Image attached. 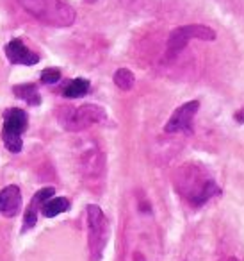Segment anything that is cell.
<instances>
[{
	"label": "cell",
	"instance_id": "9c48e42d",
	"mask_svg": "<svg viewBox=\"0 0 244 261\" xmlns=\"http://www.w3.org/2000/svg\"><path fill=\"white\" fill-rule=\"evenodd\" d=\"M200 109V102L191 100L182 104L180 108L175 109L171 118L164 125V133L168 135H176V133H191L193 130V120Z\"/></svg>",
	"mask_w": 244,
	"mask_h": 261
},
{
	"label": "cell",
	"instance_id": "d6986e66",
	"mask_svg": "<svg viewBox=\"0 0 244 261\" xmlns=\"http://www.w3.org/2000/svg\"><path fill=\"white\" fill-rule=\"evenodd\" d=\"M233 118H235L237 123H244V108L239 109V111H237L235 115H233Z\"/></svg>",
	"mask_w": 244,
	"mask_h": 261
},
{
	"label": "cell",
	"instance_id": "9a60e30c",
	"mask_svg": "<svg viewBox=\"0 0 244 261\" xmlns=\"http://www.w3.org/2000/svg\"><path fill=\"white\" fill-rule=\"evenodd\" d=\"M114 84L119 88V90L123 91H129L134 88V83H136V77H134V73L130 72L129 68H118L114 72Z\"/></svg>",
	"mask_w": 244,
	"mask_h": 261
},
{
	"label": "cell",
	"instance_id": "2e32d148",
	"mask_svg": "<svg viewBox=\"0 0 244 261\" xmlns=\"http://www.w3.org/2000/svg\"><path fill=\"white\" fill-rule=\"evenodd\" d=\"M41 210V206H38L36 202H33L30 200L29 207L25 210V218H23V232L27 231V229H33L34 225H36L38 222V211Z\"/></svg>",
	"mask_w": 244,
	"mask_h": 261
},
{
	"label": "cell",
	"instance_id": "5b68a950",
	"mask_svg": "<svg viewBox=\"0 0 244 261\" xmlns=\"http://www.w3.org/2000/svg\"><path fill=\"white\" fill-rule=\"evenodd\" d=\"M87 213V243H89V256L93 261L102 257L105 243L109 238V222L104 211L95 204H89L86 210Z\"/></svg>",
	"mask_w": 244,
	"mask_h": 261
},
{
	"label": "cell",
	"instance_id": "30bf717a",
	"mask_svg": "<svg viewBox=\"0 0 244 261\" xmlns=\"http://www.w3.org/2000/svg\"><path fill=\"white\" fill-rule=\"evenodd\" d=\"M22 210V192L18 186L11 185L0 190V215L15 218Z\"/></svg>",
	"mask_w": 244,
	"mask_h": 261
},
{
	"label": "cell",
	"instance_id": "277c9868",
	"mask_svg": "<svg viewBox=\"0 0 244 261\" xmlns=\"http://www.w3.org/2000/svg\"><path fill=\"white\" fill-rule=\"evenodd\" d=\"M107 118L105 109L97 104H84L80 108H63L59 111V123L66 130L79 133Z\"/></svg>",
	"mask_w": 244,
	"mask_h": 261
},
{
	"label": "cell",
	"instance_id": "ba28073f",
	"mask_svg": "<svg viewBox=\"0 0 244 261\" xmlns=\"http://www.w3.org/2000/svg\"><path fill=\"white\" fill-rule=\"evenodd\" d=\"M79 168L86 177H98L104 172V154L95 142H84L79 149Z\"/></svg>",
	"mask_w": 244,
	"mask_h": 261
},
{
	"label": "cell",
	"instance_id": "ffe728a7",
	"mask_svg": "<svg viewBox=\"0 0 244 261\" xmlns=\"http://www.w3.org/2000/svg\"><path fill=\"white\" fill-rule=\"evenodd\" d=\"M221 261H240L239 257H235V256H226L225 259H221Z\"/></svg>",
	"mask_w": 244,
	"mask_h": 261
},
{
	"label": "cell",
	"instance_id": "8fae6325",
	"mask_svg": "<svg viewBox=\"0 0 244 261\" xmlns=\"http://www.w3.org/2000/svg\"><path fill=\"white\" fill-rule=\"evenodd\" d=\"M6 56L11 63L15 65H25V66H33L40 61V56L34 54L30 48L25 47L22 40H11L6 45Z\"/></svg>",
	"mask_w": 244,
	"mask_h": 261
},
{
	"label": "cell",
	"instance_id": "ac0fdd59",
	"mask_svg": "<svg viewBox=\"0 0 244 261\" xmlns=\"http://www.w3.org/2000/svg\"><path fill=\"white\" fill-rule=\"evenodd\" d=\"M61 79V70L57 68H47L41 72V83L45 84H55Z\"/></svg>",
	"mask_w": 244,
	"mask_h": 261
},
{
	"label": "cell",
	"instance_id": "7a4b0ae2",
	"mask_svg": "<svg viewBox=\"0 0 244 261\" xmlns=\"http://www.w3.org/2000/svg\"><path fill=\"white\" fill-rule=\"evenodd\" d=\"M18 4L38 22L50 27L73 25L75 9L66 0H18Z\"/></svg>",
	"mask_w": 244,
	"mask_h": 261
},
{
	"label": "cell",
	"instance_id": "6da1fadb",
	"mask_svg": "<svg viewBox=\"0 0 244 261\" xmlns=\"http://www.w3.org/2000/svg\"><path fill=\"white\" fill-rule=\"evenodd\" d=\"M162 243L157 224L148 206H137V211L130 215L123 231V261H161Z\"/></svg>",
	"mask_w": 244,
	"mask_h": 261
},
{
	"label": "cell",
	"instance_id": "3957f363",
	"mask_svg": "<svg viewBox=\"0 0 244 261\" xmlns=\"http://www.w3.org/2000/svg\"><path fill=\"white\" fill-rule=\"evenodd\" d=\"M176 182H178L180 193H184L194 206H201L214 193H218L214 179H210L208 174H205L200 167H194V165L182 168L176 177Z\"/></svg>",
	"mask_w": 244,
	"mask_h": 261
},
{
	"label": "cell",
	"instance_id": "4fadbf2b",
	"mask_svg": "<svg viewBox=\"0 0 244 261\" xmlns=\"http://www.w3.org/2000/svg\"><path fill=\"white\" fill-rule=\"evenodd\" d=\"M16 97H20L22 100H25L30 106H40L41 104V95L38 91L36 84H20V86L13 88Z\"/></svg>",
	"mask_w": 244,
	"mask_h": 261
},
{
	"label": "cell",
	"instance_id": "7c38bea8",
	"mask_svg": "<svg viewBox=\"0 0 244 261\" xmlns=\"http://www.w3.org/2000/svg\"><path fill=\"white\" fill-rule=\"evenodd\" d=\"M68 210H70V200L66 199V197H52L50 200H47V202L43 204L41 213L47 218H54Z\"/></svg>",
	"mask_w": 244,
	"mask_h": 261
},
{
	"label": "cell",
	"instance_id": "8992f818",
	"mask_svg": "<svg viewBox=\"0 0 244 261\" xmlns=\"http://www.w3.org/2000/svg\"><path fill=\"white\" fill-rule=\"evenodd\" d=\"M191 40H201V41H214L216 31L201 23H189V25L176 27L169 33L168 36V54L176 56L187 47Z\"/></svg>",
	"mask_w": 244,
	"mask_h": 261
},
{
	"label": "cell",
	"instance_id": "e0dca14e",
	"mask_svg": "<svg viewBox=\"0 0 244 261\" xmlns=\"http://www.w3.org/2000/svg\"><path fill=\"white\" fill-rule=\"evenodd\" d=\"M54 193H55V188H52V186H47V188H41V190H38V192L34 193L33 202H36L38 206L43 207V204L47 202V200H50L52 197H54Z\"/></svg>",
	"mask_w": 244,
	"mask_h": 261
},
{
	"label": "cell",
	"instance_id": "44dd1931",
	"mask_svg": "<svg viewBox=\"0 0 244 261\" xmlns=\"http://www.w3.org/2000/svg\"><path fill=\"white\" fill-rule=\"evenodd\" d=\"M84 2H97V0H84Z\"/></svg>",
	"mask_w": 244,
	"mask_h": 261
},
{
	"label": "cell",
	"instance_id": "5bb4252c",
	"mask_svg": "<svg viewBox=\"0 0 244 261\" xmlns=\"http://www.w3.org/2000/svg\"><path fill=\"white\" fill-rule=\"evenodd\" d=\"M87 91H89V81L79 77V79H73L66 84L65 90H63V95H65L66 98H79V97H84Z\"/></svg>",
	"mask_w": 244,
	"mask_h": 261
},
{
	"label": "cell",
	"instance_id": "52a82bcc",
	"mask_svg": "<svg viewBox=\"0 0 244 261\" xmlns=\"http://www.w3.org/2000/svg\"><path fill=\"white\" fill-rule=\"evenodd\" d=\"M27 113L23 109L13 108L9 111H6L4 115V129H2V140H4V145L9 152L16 154L22 150L23 142L22 135L27 129Z\"/></svg>",
	"mask_w": 244,
	"mask_h": 261
}]
</instances>
